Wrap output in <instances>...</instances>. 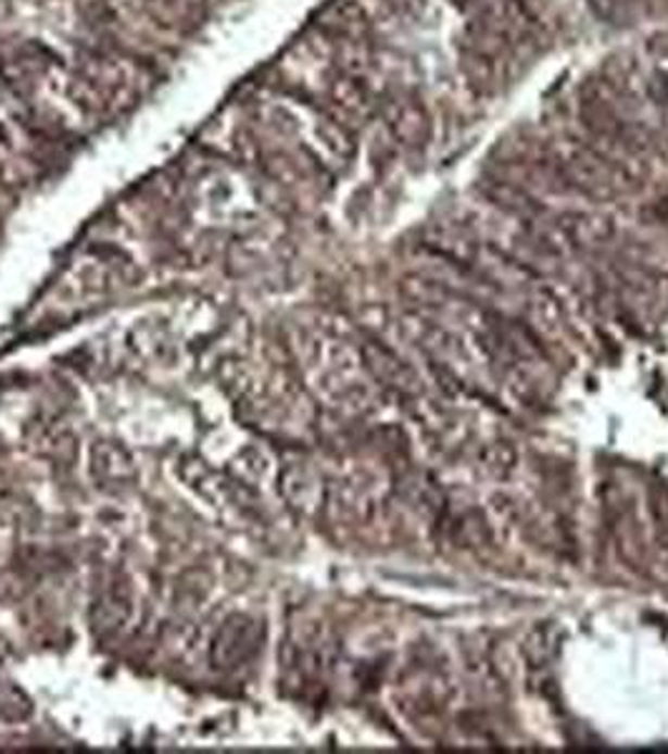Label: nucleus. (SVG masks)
<instances>
[{
    "instance_id": "5",
    "label": "nucleus",
    "mask_w": 668,
    "mask_h": 754,
    "mask_svg": "<svg viewBox=\"0 0 668 754\" xmlns=\"http://www.w3.org/2000/svg\"><path fill=\"white\" fill-rule=\"evenodd\" d=\"M463 74L470 81V86L478 88V91H482V93L495 91V88L503 84V59H493V55L465 51Z\"/></svg>"
},
{
    "instance_id": "1",
    "label": "nucleus",
    "mask_w": 668,
    "mask_h": 754,
    "mask_svg": "<svg viewBox=\"0 0 668 754\" xmlns=\"http://www.w3.org/2000/svg\"><path fill=\"white\" fill-rule=\"evenodd\" d=\"M385 122L390 126L394 141L405 147H423L430 136V114L423 101L398 99L385 111Z\"/></svg>"
},
{
    "instance_id": "7",
    "label": "nucleus",
    "mask_w": 668,
    "mask_h": 754,
    "mask_svg": "<svg viewBox=\"0 0 668 754\" xmlns=\"http://www.w3.org/2000/svg\"><path fill=\"white\" fill-rule=\"evenodd\" d=\"M589 3L593 5V11L595 13H601V15H616L618 11V5H621V0H589Z\"/></svg>"
},
{
    "instance_id": "8",
    "label": "nucleus",
    "mask_w": 668,
    "mask_h": 754,
    "mask_svg": "<svg viewBox=\"0 0 668 754\" xmlns=\"http://www.w3.org/2000/svg\"><path fill=\"white\" fill-rule=\"evenodd\" d=\"M385 3L398 5V8H402V11H409V8H417V5H420L423 0H385Z\"/></svg>"
},
{
    "instance_id": "6",
    "label": "nucleus",
    "mask_w": 668,
    "mask_h": 754,
    "mask_svg": "<svg viewBox=\"0 0 668 754\" xmlns=\"http://www.w3.org/2000/svg\"><path fill=\"white\" fill-rule=\"evenodd\" d=\"M610 224L606 219H601V216H581V219L576 222V235L578 239H583V242H598V239L608 237Z\"/></svg>"
},
{
    "instance_id": "4",
    "label": "nucleus",
    "mask_w": 668,
    "mask_h": 754,
    "mask_svg": "<svg viewBox=\"0 0 668 754\" xmlns=\"http://www.w3.org/2000/svg\"><path fill=\"white\" fill-rule=\"evenodd\" d=\"M511 36L505 34L495 26L493 21L482 18H472V23L468 28H465V48L472 53H482V55H493V59H503L505 53H508L511 48Z\"/></svg>"
},
{
    "instance_id": "9",
    "label": "nucleus",
    "mask_w": 668,
    "mask_h": 754,
    "mask_svg": "<svg viewBox=\"0 0 668 754\" xmlns=\"http://www.w3.org/2000/svg\"><path fill=\"white\" fill-rule=\"evenodd\" d=\"M520 3H522V5H526V8H528V11H530V13H533V11H535V8H538V5H541V3H543V0H520Z\"/></svg>"
},
{
    "instance_id": "3",
    "label": "nucleus",
    "mask_w": 668,
    "mask_h": 754,
    "mask_svg": "<svg viewBox=\"0 0 668 754\" xmlns=\"http://www.w3.org/2000/svg\"><path fill=\"white\" fill-rule=\"evenodd\" d=\"M325 18V26L344 41H360V36H365L369 28V13L360 0H337L329 5Z\"/></svg>"
},
{
    "instance_id": "10",
    "label": "nucleus",
    "mask_w": 668,
    "mask_h": 754,
    "mask_svg": "<svg viewBox=\"0 0 668 754\" xmlns=\"http://www.w3.org/2000/svg\"><path fill=\"white\" fill-rule=\"evenodd\" d=\"M621 3H623V0H621Z\"/></svg>"
},
{
    "instance_id": "2",
    "label": "nucleus",
    "mask_w": 668,
    "mask_h": 754,
    "mask_svg": "<svg viewBox=\"0 0 668 754\" xmlns=\"http://www.w3.org/2000/svg\"><path fill=\"white\" fill-rule=\"evenodd\" d=\"M329 99H332L337 118H342V126H348L350 122H362L369 114V106H373L367 86L352 74L332 81V86H329Z\"/></svg>"
}]
</instances>
